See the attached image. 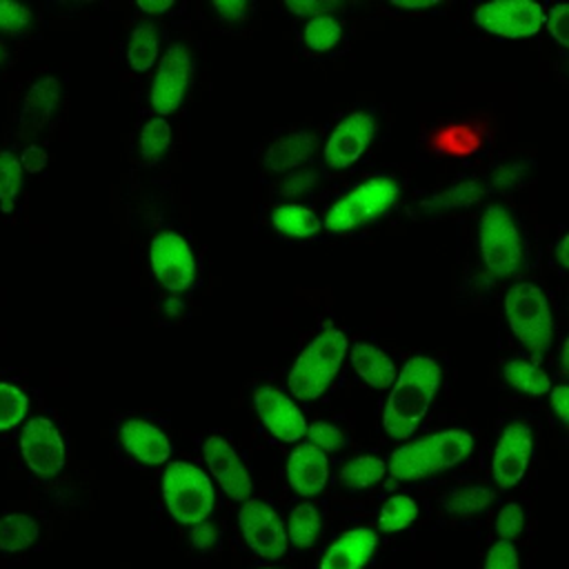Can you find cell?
<instances>
[{"label":"cell","mask_w":569,"mask_h":569,"mask_svg":"<svg viewBox=\"0 0 569 569\" xmlns=\"http://www.w3.org/2000/svg\"><path fill=\"white\" fill-rule=\"evenodd\" d=\"M182 309H184V302H182L178 296H173V293H169V296L162 300V311H164V316H169V318H178V316L182 313Z\"/></svg>","instance_id":"obj_50"},{"label":"cell","mask_w":569,"mask_h":569,"mask_svg":"<svg viewBox=\"0 0 569 569\" xmlns=\"http://www.w3.org/2000/svg\"><path fill=\"white\" fill-rule=\"evenodd\" d=\"M493 500H496V491L485 485H460V487H451L440 496V507L449 516L469 518L487 511Z\"/></svg>","instance_id":"obj_24"},{"label":"cell","mask_w":569,"mask_h":569,"mask_svg":"<svg viewBox=\"0 0 569 569\" xmlns=\"http://www.w3.org/2000/svg\"><path fill=\"white\" fill-rule=\"evenodd\" d=\"M193 78V60L184 44H171L156 69V76L151 80V109L156 116H171L176 113L191 87Z\"/></svg>","instance_id":"obj_12"},{"label":"cell","mask_w":569,"mask_h":569,"mask_svg":"<svg viewBox=\"0 0 569 569\" xmlns=\"http://www.w3.org/2000/svg\"><path fill=\"white\" fill-rule=\"evenodd\" d=\"M316 147H318V138L311 131L296 129L276 138L264 151L262 162L269 171L284 176L293 169L305 167L313 158Z\"/></svg>","instance_id":"obj_20"},{"label":"cell","mask_w":569,"mask_h":569,"mask_svg":"<svg viewBox=\"0 0 569 569\" xmlns=\"http://www.w3.org/2000/svg\"><path fill=\"white\" fill-rule=\"evenodd\" d=\"M271 224L278 233L287 238H311L322 229V220L309 209L298 202H287L273 209Z\"/></svg>","instance_id":"obj_26"},{"label":"cell","mask_w":569,"mask_h":569,"mask_svg":"<svg viewBox=\"0 0 569 569\" xmlns=\"http://www.w3.org/2000/svg\"><path fill=\"white\" fill-rule=\"evenodd\" d=\"M322 529V518L311 500H300L291 507L284 525L287 542L296 549H309L316 545Z\"/></svg>","instance_id":"obj_25"},{"label":"cell","mask_w":569,"mask_h":569,"mask_svg":"<svg viewBox=\"0 0 569 569\" xmlns=\"http://www.w3.org/2000/svg\"><path fill=\"white\" fill-rule=\"evenodd\" d=\"M398 196L400 187L396 180L387 176L369 178L331 204L322 220V227L329 233L356 231L391 211L398 202Z\"/></svg>","instance_id":"obj_6"},{"label":"cell","mask_w":569,"mask_h":569,"mask_svg":"<svg viewBox=\"0 0 569 569\" xmlns=\"http://www.w3.org/2000/svg\"><path fill=\"white\" fill-rule=\"evenodd\" d=\"M238 527L244 545L251 553L264 560H278L284 556L289 542L280 513L260 498H249L238 509Z\"/></svg>","instance_id":"obj_11"},{"label":"cell","mask_w":569,"mask_h":569,"mask_svg":"<svg viewBox=\"0 0 569 569\" xmlns=\"http://www.w3.org/2000/svg\"><path fill=\"white\" fill-rule=\"evenodd\" d=\"M162 500L178 525L193 527L209 520L216 507V489L207 471L191 462L173 460L162 471Z\"/></svg>","instance_id":"obj_4"},{"label":"cell","mask_w":569,"mask_h":569,"mask_svg":"<svg viewBox=\"0 0 569 569\" xmlns=\"http://www.w3.org/2000/svg\"><path fill=\"white\" fill-rule=\"evenodd\" d=\"M549 407L560 425L569 422V385L560 382L549 389Z\"/></svg>","instance_id":"obj_46"},{"label":"cell","mask_w":569,"mask_h":569,"mask_svg":"<svg viewBox=\"0 0 569 569\" xmlns=\"http://www.w3.org/2000/svg\"><path fill=\"white\" fill-rule=\"evenodd\" d=\"M473 22L489 36L522 40L542 29L545 9L531 0H491L473 9Z\"/></svg>","instance_id":"obj_9"},{"label":"cell","mask_w":569,"mask_h":569,"mask_svg":"<svg viewBox=\"0 0 569 569\" xmlns=\"http://www.w3.org/2000/svg\"><path fill=\"white\" fill-rule=\"evenodd\" d=\"M136 7L144 13H149V16H164L171 9H176V2H171V0H140V2H136Z\"/></svg>","instance_id":"obj_48"},{"label":"cell","mask_w":569,"mask_h":569,"mask_svg":"<svg viewBox=\"0 0 569 569\" xmlns=\"http://www.w3.org/2000/svg\"><path fill=\"white\" fill-rule=\"evenodd\" d=\"M202 458L207 465V476L218 482V487L236 502H244L253 493V480L242 462L236 447L222 436H209L202 442Z\"/></svg>","instance_id":"obj_15"},{"label":"cell","mask_w":569,"mask_h":569,"mask_svg":"<svg viewBox=\"0 0 569 569\" xmlns=\"http://www.w3.org/2000/svg\"><path fill=\"white\" fill-rule=\"evenodd\" d=\"M7 58H9V47L4 40H0V64H4Z\"/></svg>","instance_id":"obj_53"},{"label":"cell","mask_w":569,"mask_h":569,"mask_svg":"<svg viewBox=\"0 0 569 569\" xmlns=\"http://www.w3.org/2000/svg\"><path fill=\"white\" fill-rule=\"evenodd\" d=\"M31 24V11L22 2L0 0V33H22Z\"/></svg>","instance_id":"obj_39"},{"label":"cell","mask_w":569,"mask_h":569,"mask_svg":"<svg viewBox=\"0 0 569 569\" xmlns=\"http://www.w3.org/2000/svg\"><path fill=\"white\" fill-rule=\"evenodd\" d=\"M349 351L347 336L336 327H325L298 353L289 369V391L293 398L318 400L336 380Z\"/></svg>","instance_id":"obj_3"},{"label":"cell","mask_w":569,"mask_h":569,"mask_svg":"<svg viewBox=\"0 0 569 569\" xmlns=\"http://www.w3.org/2000/svg\"><path fill=\"white\" fill-rule=\"evenodd\" d=\"M476 449L467 429H445L398 447L387 460V473L400 482L438 476L465 462Z\"/></svg>","instance_id":"obj_2"},{"label":"cell","mask_w":569,"mask_h":569,"mask_svg":"<svg viewBox=\"0 0 569 569\" xmlns=\"http://www.w3.org/2000/svg\"><path fill=\"white\" fill-rule=\"evenodd\" d=\"M18 160H20L22 171H27V173H40V171L47 167V151H44L42 147H38V144H29V147L18 156Z\"/></svg>","instance_id":"obj_47"},{"label":"cell","mask_w":569,"mask_h":569,"mask_svg":"<svg viewBox=\"0 0 569 569\" xmlns=\"http://www.w3.org/2000/svg\"><path fill=\"white\" fill-rule=\"evenodd\" d=\"M385 476H387V460H382L378 456L362 453V456L347 460L340 467L338 482L347 491H365V489L378 485Z\"/></svg>","instance_id":"obj_27"},{"label":"cell","mask_w":569,"mask_h":569,"mask_svg":"<svg viewBox=\"0 0 569 569\" xmlns=\"http://www.w3.org/2000/svg\"><path fill=\"white\" fill-rule=\"evenodd\" d=\"M60 91H62V87L56 76L36 78L22 98V109H20L22 127L31 129V131L42 129L51 120V116L60 102Z\"/></svg>","instance_id":"obj_21"},{"label":"cell","mask_w":569,"mask_h":569,"mask_svg":"<svg viewBox=\"0 0 569 569\" xmlns=\"http://www.w3.org/2000/svg\"><path fill=\"white\" fill-rule=\"evenodd\" d=\"M533 453V431L527 422H509L491 456V478L498 489L507 491L522 482V478L529 471Z\"/></svg>","instance_id":"obj_13"},{"label":"cell","mask_w":569,"mask_h":569,"mask_svg":"<svg viewBox=\"0 0 569 569\" xmlns=\"http://www.w3.org/2000/svg\"><path fill=\"white\" fill-rule=\"evenodd\" d=\"M149 267L160 287L173 296L196 282V258L189 242L178 231H160L149 244Z\"/></svg>","instance_id":"obj_10"},{"label":"cell","mask_w":569,"mask_h":569,"mask_svg":"<svg viewBox=\"0 0 569 569\" xmlns=\"http://www.w3.org/2000/svg\"><path fill=\"white\" fill-rule=\"evenodd\" d=\"M342 40V24L333 16L309 18L302 27V42L313 53H327Z\"/></svg>","instance_id":"obj_33"},{"label":"cell","mask_w":569,"mask_h":569,"mask_svg":"<svg viewBox=\"0 0 569 569\" xmlns=\"http://www.w3.org/2000/svg\"><path fill=\"white\" fill-rule=\"evenodd\" d=\"M189 542L196 551H213L218 547V529L204 520V522H198L193 527H189Z\"/></svg>","instance_id":"obj_45"},{"label":"cell","mask_w":569,"mask_h":569,"mask_svg":"<svg viewBox=\"0 0 569 569\" xmlns=\"http://www.w3.org/2000/svg\"><path fill=\"white\" fill-rule=\"evenodd\" d=\"M378 547V531L353 527L340 533L322 553L318 569H365Z\"/></svg>","instance_id":"obj_19"},{"label":"cell","mask_w":569,"mask_h":569,"mask_svg":"<svg viewBox=\"0 0 569 569\" xmlns=\"http://www.w3.org/2000/svg\"><path fill=\"white\" fill-rule=\"evenodd\" d=\"M351 367L356 369V373L360 376V380H365L369 387L373 389H389L396 380V365L393 360L376 345L371 342H356L349 351H347Z\"/></svg>","instance_id":"obj_22"},{"label":"cell","mask_w":569,"mask_h":569,"mask_svg":"<svg viewBox=\"0 0 569 569\" xmlns=\"http://www.w3.org/2000/svg\"><path fill=\"white\" fill-rule=\"evenodd\" d=\"M505 318L518 342L542 356L553 342V316L545 291L529 280L516 282L505 293Z\"/></svg>","instance_id":"obj_5"},{"label":"cell","mask_w":569,"mask_h":569,"mask_svg":"<svg viewBox=\"0 0 569 569\" xmlns=\"http://www.w3.org/2000/svg\"><path fill=\"white\" fill-rule=\"evenodd\" d=\"M284 9L298 18H318V16H333L338 2L329 0H287Z\"/></svg>","instance_id":"obj_43"},{"label":"cell","mask_w":569,"mask_h":569,"mask_svg":"<svg viewBox=\"0 0 569 569\" xmlns=\"http://www.w3.org/2000/svg\"><path fill=\"white\" fill-rule=\"evenodd\" d=\"M440 365L429 356L409 358L396 373L382 411V427L393 440H407L427 418L440 387Z\"/></svg>","instance_id":"obj_1"},{"label":"cell","mask_w":569,"mask_h":569,"mask_svg":"<svg viewBox=\"0 0 569 569\" xmlns=\"http://www.w3.org/2000/svg\"><path fill=\"white\" fill-rule=\"evenodd\" d=\"M253 405L262 427L280 442H300L307 433V418L298 405L276 387H258L253 393Z\"/></svg>","instance_id":"obj_16"},{"label":"cell","mask_w":569,"mask_h":569,"mask_svg":"<svg viewBox=\"0 0 569 569\" xmlns=\"http://www.w3.org/2000/svg\"><path fill=\"white\" fill-rule=\"evenodd\" d=\"M567 247H569V238H567V233H562V236L558 238L556 247H553V258H556V262H558V267H560L562 271L567 269Z\"/></svg>","instance_id":"obj_51"},{"label":"cell","mask_w":569,"mask_h":569,"mask_svg":"<svg viewBox=\"0 0 569 569\" xmlns=\"http://www.w3.org/2000/svg\"><path fill=\"white\" fill-rule=\"evenodd\" d=\"M436 0H393L391 7L402 9V11H427L431 7H436Z\"/></svg>","instance_id":"obj_49"},{"label":"cell","mask_w":569,"mask_h":569,"mask_svg":"<svg viewBox=\"0 0 569 569\" xmlns=\"http://www.w3.org/2000/svg\"><path fill=\"white\" fill-rule=\"evenodd\" d=\"M256 569H282V567H256Z\"/></svg>","instance_id":"obj_54"},{"label":"cell","mask_w":569,"mask_h":569,"mask_svg":"<svg viewBox=\"0 0 569 569\" xmlns=\"http://www.w3.org/2000/svg\"><path fill=\"white\" fill-rule=\"evenodd\" d=\"M493 529H496L498 538L505 540V542L518 540L522 529H525V509H522V505L520 502L502 505V509L496 516Z\"/></svg>","instance_id":"obj_37"},{"label":"cell","mask_w":569,"mask_h":569,"mask_svg":"<svg viewBox=\"0 0 569 569\" xmlns=\"http://www.w3.org/2000/svg\"><path fill=\"white\" fill-rule=\"evenodd\" d=\"M24 171L11 149H0V213L11 216L22 196Z\"/></svg>","instance_id":"obj_32"},{"label":"cell","mask_w":569,"mask_h":569,"mask_svg":"<svg viewBox=\"0 0 569 569\" xmlns=\"http://www.w3.org/2000/svg\"><path fill=\"white\" fill-rule=\"evenodd\" d=\"M287 482L300 498L320 496L329 482V458L318 447L296 445L287 458Z\"/></svg>","instance_id":"obj_18"},{"label":"cell","mask_w":569,"mask_h":569,"mask_svg":"<svg viewBox=\"0 0 569 569\" xmlns=\"http://www.w3.org/2000/svg\"><path fill=\"white\" fill-rule=\"evenodd\" d=\"M318 173L309 167H300L293 169L289 173H284V178L280 180V193L284 198H298V196H307L309 191H313V187L318 184Z\"/></svg>","instance_id":"obj_38"},{"label":"cell","mask_w":569,"mask_h":569,"mask_svg":"<svg viewBox=\"0 0 569 569\" xmlns=\"http://www.w3.org/2000/svg\"><path fill=\"white\" fill-rule=\"evenodd\" d=\"M527 171L529 167L522 164V162H507V164H500L493 169L491 173V184L496 189H502V191H511V189H518L525 180H527Z\"/></svg>","instance_id":"obj_41"},{"label":"cell","mask_w":569,"mask_h":569,"mask_svg":"<svg viewBox=\"0 0 569 569\" xmlns=\"http://www.w3.org/2000/svg\"><path fill=\"white\" fill-rule=\"evenodd\" d=\"M480 256L489 273L498 278L513 276L522 264V236L513 216L500 207L489 204L478 222Z\"/></svg>","instance_id":"obj_7"},{"label":"cell","mask_w":569,"mask_h":569,"mask_svg":"<svg viewBox=\"0 0 569 569\" xmlns=\"http://www.w3.org/2000/svg\"><path fill=\"white\" fill-rule=\"evenodd\" d=\"M211 9L218 13L220 20L240 22L251 16L253 4L247 0H216V2H211Z\"/></svg>","instance_id":"obj_44"},{"label":"cell","mask_w":569,"mask_h":569,"mask_svg":"<svg viewBox=\"0 0 569 569\" xmlns=\"http://www.w3.org/2000/svg\"><path fill=\"white\" fill-rule=\"evenodd\" d=\"M482 569H520V556L513 542L498 540L489 547Z\"/></svg>","instance_id":"obj_40"},{"label":"cell","mask_w":569,"mask_h":569,"mask_svg":"<svg viewBox=\"0 0 569 569\" xmlns=\"http://www.w3.org/2000/svg\"><path fill=\"white\" fill-rule=\"evenodd\" d=\"M160 58V38L158 29L151 22H138L124 44V60L131 71L144 73L156 67Z\"/></svg>","instance_id":"obj_23"},{"label":"cell","mask_w":569,"mask_h":569,"mask_svg":"<svg viewBox=\"0 0 569 569\" xmlns=\"http://www.w3.org/2000/svg\"><path fill=\"white\" fill-rule=\"evenodd\" d=\"M542 27H547V31L556 40V44L565 49L569 44V36H567V4L565 2L551 4L549 11H545V24Z\"/></svg>","instance_id":"obj_42"},{"label":"cell","mask_w":569,"mask_h":569,"mask_svg":"<svg viewBox=\"0 0 569 569\" xmlns=\"http://www.w3.org/2000/svg\"><path fill=\"white\" fill-rule=\"evenodd\" d=\"M560 367H562V371H567V369H569V356H567V342H562V347H560Z\"/></svg>","instance_id":"obj_52"},{"label":"cell","mask_w":569,"mask_h":569,"mask_svg":"<svg viewBox=\"0 0 569 569\" xmlns=\"http://www.w3.org/2000/svg\"><path fill=\"white\" fill-rule=\"evenodd\" d=\"M29 398L20 387L0 380V433L20 427L29 416Z\"/></svg>","instance_id":"obj_35"},{"label":"cell","mask_w":569,"mask_h":569,"mask_svg":"<svg viewBox=\"0 0 569 569\" xmlns=\"http://www.w3.org/2000/svg\"><path fill=\"white\" fill-rule=\"evenodd\" d=\"M38 536L40 525L29 513H7L0 518V551H24L38 540Z\"/></svg>","instance_id":"obj_30"},{"label":"cell","mask_w":569,"mask_h":569,"mask_svg":"<svg viewBox=\"0 0 569 569\" xmlns=\"http://www.w3.org/2000/svg\"><path fill=\"white\" fill-rule=\"evenodd\" d=\"M122 451L142 467H160L171 460V440L153 422L142 418H129L118 429Z\"/></svg>","instance_id":"obj_17"},{"label":"cell","mask_w":569,"mask_h":569,"mask_svg":"<svg viewBox=\"0 0 569 569\" xmlns=\"http://www.w3.org/2000/svg\"><path fill=\"white\" fill-rule=\"evenodd\" d=\"M373 138L376 118L369 111H351L331 129L322 147V160L333 171L349 169L365 156Z\"/></svg>","instance_id":"obj_14"},{"label":"cell","mask_w":569,"mask_h":569,"mask_svg":"<svg viewBox=\"0 0 569 569\" xmlns=\"http://www.w3.org/2000/svg\"><path fill=\"white\" fill-rule=\"evenodd\" d=\"M169 144H171V124H169V120L162 118V116L149 118L142 124L140 138H138L140 158L144 162H156L167 153Z\"/></svg>","instance_id":"obj_34"},{"label":"cell","mask_w":569,"mask_h":569,"mask_svg":"<svg viewBox=\"0 0 569 569\" xmlns=\"http://www.w3.org/2000/svg\"><path fill=\"white\" fill-rule=\"evenodd\" d=\"M502 378L507 380L509 387L525 396H545L551 389L549 376L533 362L525 358H511L502 365Z\"/></svg>","instance_id":"obj_29"},{"label":"cell","mask_w":569,"mask_h":569,"mask_svg":"<svg viewBox=\"0 0 569 569\" xmlns=\"http://www.w3.org/2000/svg\"><path fill=\"white\" fill-rule=\"evenodd\" d=\"M305 436H307V442L318 447L322 453H333L347 447V433L333 422H325V420L311 422L307 425Z\"/></svg>","instance_id":"obj_36"},{"label":"cell","mask_w":569,"mask_h":569,"mask_svg":"<svg viewBox=\"0 0 569 569\" xmlns=\"http://www.w3.org/2000/svg\"><path fill=\"white\" fill-rule=\"evenodd\" d=\"M485 196H487V184H482L476 178H467V180L453 182L447 189L433 193L422 204H425V209H431V211H453V209L473 207Z\"/></svg>","instance_id":"obj_28"},{"label":"cell","mask_w":569,"mask_h":569,"mask_svg":"<svg viewBox=\"0 0 569 569\" xmlns=\"http://www.w3.org/2000/svg\"><path fill=\"white\" fill-rule=\"evenodd\" d=\"M418 513H420V507L411 496L393 493L380 505L376 525L385 533H398V531H405L407 527H411L416 522Z\"/></svg>","instance_id":"obj_31"},{"label":"cell","mask_w":569,"mask_h":569,"mask_svg":"<svg viewBox=\"0 0 569 569\" xmlns=\"http://www.w3.org/2000/svg\"><path fill=\"white\" fill-rule=\"evenodd\" d=\"M18 447L27 469L42 480L56 478L67 465L64 436L47 416H33L22 422Z\"/></svg>","instance_id":"obj_8"}]
</instances>
